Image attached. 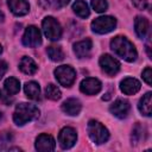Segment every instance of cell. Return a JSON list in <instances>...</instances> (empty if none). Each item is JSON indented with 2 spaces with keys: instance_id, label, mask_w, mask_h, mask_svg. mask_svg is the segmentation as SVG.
<instances>
[{
  "instance_id": "cell-14",
  "label": "cell",
  "mask_w": 152,
  "mask_h": 152,
  "mask_svg": "<svg viewBox=\"0 0 152 152\" xmlns=\"http://www.w3.org/2000/svg\"><path fill=\"white\" fill-rule=\"evenodd\" d=\"M8 7L15 15H25L28 13L30 5L26 0H7Z\"/></svg>"
},
{
  "instance_id": "cell-2",
  "label": "cell",
  "mask_w": 152,
  "mask_h": 152,
  "mask_svg": "<svg viewBox=\"0 0 152 152\" xmlns=\"http://www.w3.org/2000/svg\"><path fill=\"white\" fill-rule=\"evenodd\" d=\"M39 116V109L34 104L30 103H19L15 107L13 120L18 126H23L28 121H32Z\"/></svg>"
},
{
  "instance_id": "cell-24",
  "label": "cell",
  "mask_w": 152,
  "mask_h": 152,
  "mask_svg": "<svg viewBox=\"0 0 152 152\" xmlns=\"http://www.w3.org/2000/svg\"><path fill=\"white\" fill-rule=\"evenodd\" d=\"M45 95H46L48 99L56 101V100H59V99H61V95H62V94H61V90L57 88V86L50 83V84H48L46 88H45Z\"/></svg>"
},
{
  "instance_id": "cell-15",
  "label": "cell",
  "mask_w": 152,
  "mask_h": 152,
  "mask_svg": "<svg viewBox=\"0 0 152 152\" xmlns=\"http://www.w3.org/2000/svg\"><path fill=\"white\" fill-rule=\"evenodd\" d=\"M91 50V40L89 38L83 39L74 44V52L78 58H84L89 55Z\"/></svg>"
},
{
  "instance_id": "cell-7",
  "label": "cell",
  "mask_w": 152,
  "mask_h": 152,
  "mask_svg": "<svg viewBox=\"0 0 152 152\" xmlns=\"http://www.w3.org/2000/svg\"><path fill=\"white\" fill-rule=\"evenodd\" d=\"M42 43L40 31L36 26H28L23 36V44L28 48H37Z\"/></svg>"
},
{
  "instance_id": "cell-25",
  "label": "cell",
  "mask_w": 152,
  "mask_h": 152,
  "mask_svg": "<svg viewBox=\"0 0 152 152\" xmlns=\"http://www.w3.org/2000/svg\"><path fill=\"white\" fill-rule=\"evenodd\" d=\"M145 137H146L145 127L141 125H135V127L133 128V132H132V141L134 144H138L141 139L144 140Z\"/></svg>"
},
{
  "instance_id": "cell-22",
  "label": "cell",
  "mask_w": 152,
  "mask_h": 152,
  "mask_svg": "<svg viewBox=\"0 0 152 152\" xmlns=\"http://www.w3.org/2000/svg\"><path fill=\"white\" fill-rule=\"evenodd\" d=\"M5 90L7 91L8 95H14L17 93H19V89H20V83L17 78L14 77H10L5 81Z\"/></svg>"
},
{
  "instance_id": "cell-3",
  "label": "cell",
  "mask_w": 152,
  "mask_h": 152,
  "mask_svg": "<svg viewBox=\"0 0 152 152\" xmlns=\"http://www.w3.org/2000/svg\"><path fill=\"white\" fill-rule=\"evenodd\" d=\"M87 128H88V134H89L90 139L97 145L106 142L108 140V138H109L108 129L102 124H100L99 121L90 120L88 122V127Z\"/></svg>"
},
{
  "instance_id": "cell-30",
  "label": "cell",
  "mask_w": 152,
  "mask_h": 152,
  "mask_svg": "<svg viewBox=\"0 0 152 152\" xmlns=\"http://www.w3.org/2000/svg\"><path fill=\"white\" fill-rule=\"evenodd\" d=\"M6 71H7V63L4 61H0V80L2 78Z\"/></svg>"
},
{
  "instance_id": "cell-6",
  "label": "cell",
  "mask_w": 152,
  "mask_h": 152,
  "mask_svg": "<svg viewBox=\"0 0 152 152\" xmlns=\"http://www.w3.org/2000/svg\"><path fill=\"white\" fill-rule=\"evenodd\" d=\"M43 30L45 36L50 40H58L62 36V28L59 23L52 18V17H46L43 20Z\"/></svg>"
},
{
  "instance_id": "cell-28",
  "label": "cell",
  "mask_w": 152,
  "mask_h": 152,
  "mask_svg": "<svg viewBox=\"0 0 152 152\" xmlns=\"http://www.w3.org/2000/svg\"><path fill=\"white\" fill-rule=\"evenodd\" d=\"M133 5L139 10H145L147 7V0H133Z\"/></svg>"
},
{
  "instance_id": "cell-11",
  "label": "cell",
  "mask_w": 152,
  "mask_h": 152,
  "mask_svg": "<svg viewBox=\"0 0 152 152\" xmlns=\"http://www.w3.org/2000/svg\"><path fill=\"white\" fill-rule=\"evenodd\" d=\"M56 146L55 139L50 135V134H40L37 140H36V148L40 152H49V151H53Z\"/></svg>"
},
{
  "instance_id": "cell-17",
  "label": "cell",
  "mask_w": 152,
  "mask_h": 152,
  "mask_svg": "<svg viewBox=\"0 0 152 152\" xmlns=\"http://www.w3.org/2000/svg\"><path fill=\"white\" fill-rule=\"evenodd\" d=\"M19 69L26 74V75H32L37 71V64L34 63V61L31 58V57H23L20 63H19Z\"/></svg>"
},
{
  "instance_id": "cell-21",
  "label": "cell",
  "mask_w": 152,
  "mask_h": 152,
  "mask_svg": "<svg viewBox=\"0 0 152 152\" xmlns=\"http://www.w3.org/2000/svg\"><path fill=\"white\" fill-rule=\"evenodd\" d=\"M72 10L74 12L81 17V18H87L89 15V8H88V5L86 4V1L83 0H76L72 5Z\"/></svg>"
},
{
  "instance_id": "cell-8",
  "label": "cell",
  "mask_w": 152,
  "mask_h": 152,
  "mask_svg": "<svg viewBox=\"0 0 152 152\" xmlns=\"http://www.w3.org/2000/svg\"><path fill=\"white\" fill-rule=\"evenodd\" d=\"M77 140V134H76V131L71 127H64L61 132H59V135H58V142L61 145L62 148L66 150V148H70L75 145Z\"/></svg>"
},
{
  "instance_id": "cell-18",
  "label": "cell",
  "mask_w": 152,
  "mask_h": 152,
  "mask_svg": "<svg viewBox=\"0 0 152 152\" xmlns=\"http://www.w3.org/2000/svg\"><path fill=\"white\" fill-rule=\"evenodd\" d=\"M24 91L26 94V96L31 100H39V95H40V89H39V84L37 82H27L24 87Z\"/></svg>"
},
{
  "instance_id": "cell-23",
  "label": "cell",
  "mask_w": 152,
  "mask_h": 152,
  "mask_svg": "<svg viewBox=\"0 0 152 152\" xmlns=\"http://www.w3.org/2000/svg\"><path fill=\"white\" fill-rule=\"evenodd\" d=\"M46 52H48L50 59L53 61V62H59V61H62L64 58V53H63V51H62V49L59 46H55V45L49 46Z\"/></svg>"
},
{
  "instance_id": "cell-31",
  "label": "cell",
  "mask_w": 152,
  "mask_h": 152,
  "mask_svg": "<svg viewBox=\"0 0 152 152\" xmlns=\"http://www.w3.org/2000/svg\"><path fill=\"white\" fill-rule=\"evenodd\" d=\"M69 1H70V0H55L56 5H58L59 7H62V6H65V5H68V4H69Z\"/></svg>"
},
{
  "instance_id": "cell-13",
  "label": "cell",
  "mask_w": 152,
  "mask_h": 152,
  "mask_svg": "<svg viewBox=\"0 0 152 152\" xmlns=\"http://www.w3.org/2000/svg\"><path fill=\"white\" fill-rule=\"evenodd\" d=\"M120 89L126 95H133V94H135V93L139 91V89H140V82L138 80H135V78L127 77V78H125V80L121 81Z\"/></svg>"
},
{
  "instance_id": "cell-32",
  "label": "cell",
  "mask_w": 152,
  "mask_h": 152,
  "mask_svg": "<svg viewBox=\"0 0 152 152\" xmlns=\"http://www.w3.org/2000/svg\"><path fill=\"white\" fill-rule=\"evenodd\" d=\"M39 5H40L43 8H45V10L50 6V4H49V1H48V0H39Z\"/></svg>"
},
{
  "instance_id": "cell-16",
  "label": "cell",
  "mask_w": 152,
  "mask_h": 152,
  "mask_svg": "<svg viewBox=\"0 0 152 152\" xmlns=\"http://www.w3.org/2000/svg\"><path fill=\"white\" fill-rule=\"evenodd\" d=\"M81 108H82L81 102H80L77 99H68V100L64 101L63 104H62L63 112H64L65 114H68V115H71V116L77 115V114L81 112Z\"/></svg>"
},
{
  "instance_id": "cell-10",
  "label": "cell",
  "mask_w": 152,
  "mask_h": 152,
  "mask_svg": "<svg viewBox=\"0 0 152 152\" xmlns=\"http://www.w3.org/2000/svg\"><path fill=\"white\" fill-rule=\"evenodd\" d=\"M102 88V84L101 82L97 80V78H93V77H88V78H84L82 82H81V86H80V89L82 93L87 94V95H94V94H97Z\"/></svg>"
},
{
  "instance_id": "cell-35",
  "label": "cell",
  "mask_w": 152,
  "mask_h": 152,
  "mask_svg": "<svg viewBox=\"0 0 152 152\" xmlns=\"http://www.w3.org/2000/svg\"><path fill=\"white\" fill-rule=\"evenodd\" d=\"M1 118H2V114H1V113H0V120H1Z\"/></svg>"
},
{
  "instance_id": "cell-26",
  "label": "cell",
  "mask_w": 152,
  "mask_h": 152,
  "mask_svg": "<svg viewBox=\"0 0 152 152\" xmlns=\"http://www.w3.org/2000/svg\"><path fill=\"white\" fill-rule=\"evenodd\" d=\"M91 7L96 12L101 13V12H104L107 10L108 5H107V1L106 0H91Z\"/></svg>"
},
{
  "instance_id": "cell-5",
  "label": "cell",
  "mask_w": 152,
  "mask_h": 152,
  "mask_svg": "<svg viewBox=\"0 0 152 152\" xmlns=\"http://www.w3.org/2000/svg\"><path fill=\"white\" fill-rule=\"evenodd\" d=\"M55 76L58 83L63 87H70L76 78L75 70L69 65H61L55 69Z\"/></svg>"
},
{
  "instance_id": "cell-27",
  "label": "cell",
  "mask_w": 152,
  "mask_h": 152,
  "mask_svg": "<svg viewBox=\"0 0 152 152\" xmlns=\"http://www.w3.org/2000/svg\"><path fill=\"white\" fill-rule=\"evenodd\" d=\"M142 78H144V81H145L148 86L152 84V70H151L150 66H147V68L142 71Z\"/></svg>"
},
{
  "instance_id": "cell-1",
  "label": "cell",
  "mask_w": 152,
  "mask_h": 152,
  "mask_svg": "<svg viewBox=\"0 0 152 152\" xmlns=\"http://www.w3.org/2000/svg\"><path fill=\"white\" fill-rule=\"evenodd\" d=\"M110 49L114 51L115 55H118L119 57H121L127 62H133L137 59V56H138L137 50L134 45L126 37L118 36L113 38L110 42Z\"/></svg>"
},
{
  "instance_id": "cell-4",
  "label": "cell",
  "mask_w": 152,
  "mask_h": 152,
  "mask_svg": "<svg viewBox=\"0 0 152 152\" xmlns=\"http://www.w3.org/2000/svg\"><path fill=\"white\" fill-rule=\"evenodd\" d=\"M115 25H116L115 18L110 15H104V17H99L91 21V30L96 33L103 34L113 31Z\"/></svg>"
},
{
  "instance_id": "cell-9",
  "label": "cell",
  "mask_w": 152,
  "mask_h": 152,
  "mask_svg": "<svg viewBox=\"0 0 152 152\" xmlns=\"http://www.w3.org/2000/svg\"><path fill=\"white\" fill-rule=\"evenodd\" d=\"M100 66L107 75L112 76L119 71L120 63L109 55H102L100 57Z\"/></svg>"
},
{
  "instance_id": "cell-34",
  "label": "cell",
  "mask_w": 152,
  "mask_h": 152,
  "mask_svg": "<svg viewBox=\"0 0 152 152\" xmlns=\"http://www.w3.org/2000/svg\"><path fill=\"white\" fill-rule=\"evenodd\" d=\"M2 52V48H1V45H0V53Z\"/></svg>"
},
{
  "instance_id": "cell-19",
  "label": "cell",
  "mask_w": 152,
  "mask_h": 152,
  "mask_svg": "<svg viewBox=\"0 0 152 152\" xmlns=\"http://www.w3.org/2000/svg\"><path fill=\"white\" fill-rule=\"evenodd\" d=\"M135 32L140 38H144L148 31V20L144 17H137L134 20Z\"/></svg>"
},
{
  "instance_id": "cell-29",
  "label": "cell",
  "mask_w": 152,
  "mask_h": 152,
  "mask_svg": "<svg viewBox=\"0 0 152 152\" xmlns=\"http://www.w3.org/2000/svg\"><path fill=\"white\" fill-rule=\"evenodd\" d=\"M11 102H12V100L10 99V96L5 95V94L0 90V103H2V104H10Z\"/></svg>"
},
{
  "instance_id": "cell-33",
  "label": "cell",
  "mask_w": 152,
  "mask_h": 152,
  "mask_svg": "<svg viewBox=\"0 0 152 152\" xmlns=\"http://www.w3.org/2000/svg\"><path fill=\"white\" fill-rule=\"evenodd\" d=\"M1 21H4V13L0 11V23H1Z\"/></svg>"
},
{
  "instance_id": "cell-20",
  "label": "cell",
  "mask_w": 152,
  "mask_h": 152,
  "mask_svg": "<svg viewBox=\"0 0 152 152\" xmlns=\"http://www.w3.org/2000/svg\"><path fill=\"white\" fill-rule=\"evenodd\" d=\"M151 93H146L139 101V104H138V108L140 110L141 114L146 115V116H150L151 115Z\"/></svg>"
},
{
  "instance_id": "cell-12",
  "label": "cell",
  "mask_w": 152,
  "mask_h": 152,
  "mask_svg": "<svg viewBox=\"0 0 152 152\" xmlns=\"http://www.w3.org/2000/svg\"><path fill=\"white\" fill-rule=\"evenodd\" d=\"M109 110H110V113H112L114 116H116V118H119V119H124V118H126V116L128 115V113H129V103H128L126 100L119 99V100H116V101L110 106Z\"/></svg>"
}]
</instances>
